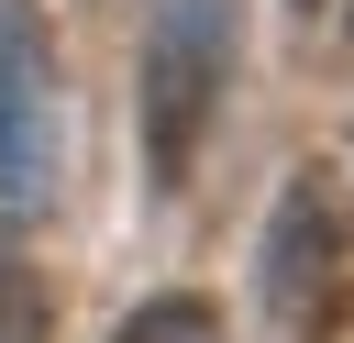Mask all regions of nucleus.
Masks as SVG:
<instances>
[{
    "label": "nucleus",
    "instance_id": "1",
    "mask_svg": "<svg viewBox=\"0 0 354 343\" xmlns=\"http://www.w3.org/2000/svg\"><path fill=\"white\" fill-rule=\"evenodd\" d=\"M232 44L243 0H155L144 11V66H133V122H144V177L188 188L221 100H232Z\"/></svg>",
    "mask_w": 354,
    "mask_h": 343
},
{
    "label": "nucleus",
    "instance_id": "2",
    "mask_svg": "<svg viewBox=\"0 0 354 343\" xmlns=\"http://www.w3.org/2000/svg\"><path fill=\"white\" fill-rule=\"evenodd\" d=\"M266 321L277 343H343L354 332V188L332 166H299L266 210V254H254Z\"/></svg>",
    "mask_w": 354,
    "mask_h": 343
},
{
    "label": "nucleus",
    "instance_id": "3",
    "mask_svg": "<svg viewBox=\"0 0 354 343\" xmlns=\"http://www.w3.org/2000/svg\"><path fill=\"white\" fill-rule=\"evenodd\" d=\"M55 199V55H44V22L11 0L0 11V210L33 221Z\"/></svg>",
    "mask_w": 354,
    "mask_h": 343
},
{
    "label": "nucleus",
    "instance_id": "4",
    "mask_svg": "<svg viewBox=\"0 0 354 343\" xmlns=\"http://www.w3.org/2000/svg\"><path fill=\"white\" fill-rule=\"evenodd\" d=\"M111 343H221V299H199V288H166V299H144Z\"/></svg>",
    "mask_w": 354,
    "mask_h": 343
},
{
    "label": "nucleus",
    "instance_id": "5",
    "mask_svg": "<svg viewBox=\"0 0 354 343\" xmlns=\"http://www.w3.org/2000/svg\"><path fill=\"white\" fill-rule=\"evenodd\" d=\"M0 343H44V277L0 254Z\"/></svg>",
    "mask_w": 354,
    "mask_h": 343
},
{
    "label": "nucleus",
    "instance_id": "6",
    "mask_svg": "<svg viewBox=\"0 0 354 343\" xmlns=\"http://www.w3.org/2000/svg\"><path fill=\"white\" fill-rule=\"evenodd\" d=\"M288 11H321V0H288Z\"/></svg>",
    "mask_w": 354,
    "mask_h": 343
},
{
    "label": "nucleus",
    "instance_id": "7",
    "mask_svg": "<svg viewBox=\"0 0 354 343\" xmlns=\"http://www.w3.org/2000/svg\"><path fill=\"white\" fill-rule=\"evenodd\" d=\"M343 33H354V0H343Z\"/></svg>",
    "mask_w": 354,
    "mask_h": 343
}]
</instances>
